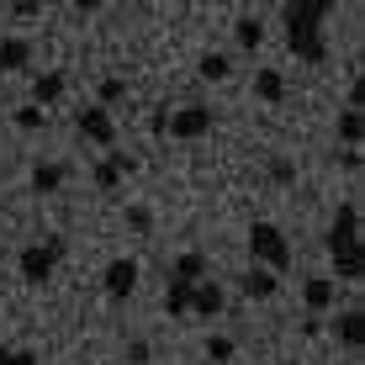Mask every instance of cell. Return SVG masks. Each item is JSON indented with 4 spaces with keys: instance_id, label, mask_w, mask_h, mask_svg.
Here are the masks:
<instances>
[{
    "instance_id": "1",
    "label": "cell",
    "mask_w": 365,
    "mask_h": 365,
    "mask_svg": "<svg viewBox=\"0 0 365 365\" xmlns=\"http://www.w3.org/2000/svg\"><path fill=\"white\" fill-rule=\"evenodd\" d=\"M329 0H297L286 6V43L302 64H323L329 58V43H323V21H329Z\"/></svg>"
},
{
    "instance_id": "2",
    "label": "cell",
    "mask_w": 365,
    "mask_h": 365,
    "mask_svg": "<svg viewBox=\"0 0 365 365\" xmlns=\"http://www.w3.org/2000/svg\"><path fill=\"white\" fill-rule=\"evenodd\" d=\"M329 255L339 281H360L365 275V249H360V207L355 201H339L334 222H329Z\"/></svg>"
},
{
    "instance_id": "3",
    "label": "cell",
    "mask_w": 365,
    "mask_h": 365,
    "mask_svg": "<svg viewBox=\"0 0 365 365\" xmlns=\"http://www.w3.org/2000/svg\"><path fill=\"white\" fill-rule=\"evenodd\" d=\"M249 255H255V265L270 270V275L292 265V244H286V233L275 228V222H255V228H249Z\"/></svg>"
},
{
    "instance_id": "4",
    "label": "cell",
    "mask_w": 365,
    "mask_h": 365,
    "mask_svg": "<svg viewBox=\"0 0 365 365\" xmlns=\"http://www.w3.org/2000/svg\"><path fill=\"white\" fill-rule=\"evenodd\" d=\"M64 249H69L64 238H48V244L21 249V255H16V275H21L27 286H48V281H53V265L64 259Z\"/></svg>"
},
{
    "instance_id": "5",
    "label": "cell",
    "mask_w": 365,
    "mask_h": 365,
    "mask_svg": "<svg viewBox=\"0 0 365 365\" xmlns=\"http://www.w3.org/2000/svg\"><path fill=\"white\" fill-rule=\"evenodd\" d=\"M165 133L170 138H180V143H196V138H207L212 133V106H180V111H170L165 117Z\"/></svg>"
},
{
    "instance_id": "6",
    "label": "cell",
    "mask_w": 365,
    "mask_h": 365,
    "mask_svg": "<svg viewBox=\"0 0 365 365\" xmlns=\"http://www.w3.org/2000/svg\"><path fill=\"white\" fill-rule=\"evenodd\" d=\"M74 128H80L85 143H101V148L117 143V122H111V111H101V106H85L80 117H74Z\"/></svg>"
},
{
    "instance_id": "7",
    "label": "cell",
    "mask_w": 365,
    "mask_h": 365,
    "mask_svg": "<svg viewBox=\"0 0 365 365\" xmlns=\"http://www.w3.org/2000/svg\"><path fill=\"white\" fill-rule=\"evenodd\" d=\"M101 286H106L111 302H128L138 292V259H111V265L101 270Z\"/></svg>"
},
{
    "instance_id": "8",
    "label": "cell",
    "mask_w": 365,
    "mask_h": 365,
    "mask_svg": "<svg viewBox=\"0 0 365 365\" xmlns=\"http://www.w3.org/2000/svg\"><path fill=\"white\" fill-rule=\"evenodd\" d=\"M133 170H138V159H133V154H106L91 175H96V185H101V191H117V185H122V175H133Z\"/></svg>"
},
{
    "instance_id": "9",
    "label": "cell",
    "mask_w": 365,
    "mask_h": 365,
    "mask_svg": "<svg viewBox=\"0 0 365 365\" xmlns=\"http://www.w3.org/2000/svg\"><path fill=\"white\" fill-rule=\"evenodd\" d=\"M302 302H307L312 318H318V312H329V307H334V281H329V275H307V281H302Z\"/></svg>"
},
{
    "instance_id": "10",
    "label": "cell",
    "mask_w": 365,
    "mask_h": 365,
    "mask_svg": "<svg viewBox=\"0 0 365 365\" xmlns=\"http://www.w3.org/2000/svg\"><path fill=\"white\" fill-rule=\"evenodd\" d=\"M238 292H244V297H255V302H270L275 292H281V281H275V275L270 270H244V275H238Z\"/></svg>"
},
{
    "instance_id": "11",
    "label": "cell",
    "mask_w": 365,
    "mask_h": 365,
    "mask_svg": "<svg viewBox=\"0 0 365 365\" xmlns=\"http://www.w3.org/2000/svg\"><path fill=\"white\" fill-rule=\"evenodd\" d=\"M27 64H32V43L27 37H0V74L27 69Z\"/></svg>"
},
{
    "instance_id": "12",
    "label": "cell",
    "mask_w": 365,
    "mask_h": 365,
    "mask_svg": "<svg viewBox=\"0 0 365 365\" xmlns=\"http://www.w3.org/2000/svg\"><path fill=\"white\" fill-rule=\"evenodd\" d=\"M191 312H196V318L222 312V286H217V281H196V286H191Z\"/></svg>"
},
{
    "instance_id": "13",
    "label": "cell",
    "mask_w": 365,
    "mask_h": 365,
    "mask_svg": "<svg viewBox=\"0 0 365 365\" xmlns=\"http://www.w3.org/2000/svg\"><path fill=\"white\" fill-rule=\"evenodd\" d=\"M64 74H53V69H48V74H32V106H53V101L58 96H64Z\"/></svg>"
},
{
    "instance_id": "14",
    "label": "cell",
    "mask_w": 365,
    "mask_h": 365,
    "mask_svg": "<svg viewBox=\"0 0 365 365\" xmlns=\"http://www.w3.org/2000/svg\"><path fill=\"white\" fill-rule=\"evenodd\" d=\"M170 281H185V286H196V281H207V255H196V249H185L180 259H175V270H170Z\"/></svg>"
},
{
    "instance_id": "15",
    "label": "cell",
    "mask_w": 365,
    "mask_h": 365,
    "mask_svg": "<svg viewBox=\"0 0 365 365\" xmlns=\"http://www.w3.org/2000/svg\"><path fill=\"white\" fill-rule=\"evenodd\" d=\"M339 339H344V349H360L365 344V312L349 307L344 318H339Z\"/></svg>"
},
{
    "instance_id": "16",
    "label": "cell",
    "mask_w": 365,
    "mask_h": 365,
    "mask_svg": "<svg viewBox=\"0 0 365 365\" xmlns=\"http://www.w3.org/2000/svg\"><path fill=\"white\" fill-rule=\"evenodd\" d=\"M255 96L275 106V101H286V80H281L275 69H259V74H255Z\"/></svg>"
},
{
    "instance_id": "17",
    "label": "cell",
    "mask_w": 365,
    "mask_h": 365,
    "mask_svg": "<svg viewBox=\"0 0 365 365\" xmlns=\"http://www.w3.org/2000/svg\"><path fill=\"white\" fill-rule=\"evenodd\" d=\"M58 185H64V165H37V170H32V191H37V196L58 191Z\"/></svg>"
},
{
    "instance_id": "18",
    "label": "cell",
    "mask_w": 365,
    "mask_h": 365,
    "mask_svg": "<svg viewBox=\"0 0 365 365\" xmlns=\"http://www.w3.org/2000/svg\"><path fill=\"white\" fill-rule=\"evenodd\" d=\"M165 312H170V318H185V312H191V286H185V281H170V292H165Z\"/></svg>"
},
{
    "instance_id": "19",
    "label": "cell",
    "mask_w": 365,
    "mask_h": 365,
    "mask_svg": "<svg viewBox=\"0 0 365 365\" xmlns=\"http://www.w3.org/2000/svg\"><path fill=\"white\" fill-rule=\"evenodd\" d=\"M196 74H201V80H228V74H233V64H228V58H222V53H201Z\"/></svg>"
},
{
    "instance_id": "20",
    "label": "cell",
    "mask_w": 365,
    "mask_h": 365,
    "mask_svg": "<svg viewBox=\"0 0 365 365\" xmlns=\"http://www.w3.org/2000/svg\"><path fill=\"white\" fill-rule=\"evenodd\" d=\"M360 133H365L360 111H339V138H344V148H360Z\"/></svg>"
},
{
    "instance_id": "21",
    "label": "cell",
    "mask_w": 365,
    "mask_h": 365,
    "mask_svg": "<svg viewBox=\"0 0 365 365\" xmlns=\"http://www.w3.org/2000/svg\"><path fill=\"white\" fill-rule=\"evenodd\" d=\"M238 43L259 48V43H265V21H259V16H238Z\"/></svg>"
},
{
    "instance_id": "22",
    "label": "cell",
    "mask_w": 365,
    "mask_h": 365,
    "mask_svg": "<svg viewBox=\"0 0 365 365\" xmlns=\"http://www.w3.org/2000/svg\"><path fill=\"white\" fill-rule=\"evenodd\" d=\"M16 128H21V133L48 128V111H43V106H16Z\"/></svg>"
},
{
    "instance_id": "23",
    "label": "cell",
    "mask_w": 365,
    "mask_h": 365,
    "mask_svg": "<svg viewBox=\"0 0 365 365\" xmlns=\"http://www.w3.org/2000/svg\"><path fill=\"white\" fill-rule=\"evenodd\" d=\"M122 96H128V80H117V74H106V80H101V111H106V106H117Z\"/></svg>"
},
{
    "instance_id": "24",
    "label": "cell",
    "mask_w": 365,
    "mask_h": 365,
    "mask_svg": "<svg viewBox=\"0 0 365 365\" xmlns=\"http://www.w3.org/2000/svg\"><path fill=\"white\" fill-rule=\"evenodd\" d=\"M233 349H238L233 339H222V334H217V339L207 344V360H212V365H228V360H233Z\"/></svg>"
},
{
    "instance_id": "25",
    "label": "cell",
    "mask_w": 365,
    "mask_h": 365,
    "mask_svg": "<svg viewBox=\"0 0 365 365\" xmlns=\"http://www.w3.org/2000/svg\"><path fill=\"white\" fill-rule=\"evenodd\" d=\"M0 365H37V349H11V344H0Z\"/></svg>"
},
{
    "instance_id": "26",
    "label": "cell",
    "mask_w": 365,
    "mask_h": 365,
    "mask_svg": "<svg viewBox=\"0 0 365 365\" xmlns=\"http://www.w3.org/2000/svg\"><path fill=\"white\" fill-rule=\"evenodd\" d=\"M270 180H275V185H292V180H297V165H292V159H275V165H270Z\"/></svg>"
},
{
    "instance_id": "27",
    "label": "cell",
    "mask_w": 365,
    "mask_h": 365,
    "mask_svg": "<svg viewBox=\"0 0 365 365\" xmlns=\"http://www.w3.org/2000/svg\"><path fill=\"white\" fill-rule=\"evenodd\" d=\"M128 222H133L138 233H148V228H154V217H148V207H128Z\"/></svg>"
},
{
    "instance_id": "28",
    "label": "cell",
    "mask_w": 365,
    "mask_h": 365,
    "mask_svg": "<svg viewBox=\"0 0 365 365\" xmlns=\"http://www.w3.org/2000/svg\"><path fill=\"white\" fill-rule=\"evenodd\" d=\"M128 360H133V365L148 360V344H143V339H133V344H128Z\"/></svg>"
},
{
    "instance_id": "29",
    "label": "cell",
    "mask_w": 365,
    "mask_h": 365,
    "mask_svg": "<svg viewBox=\"0 0 365 365\" xmlns=\"http://www.w3.org/2000/svg\"><path fill=\"white\" fill-rule=\"evenodd\" d=\"M0 80H6V74H0Z\"/></svg>"
}]
</instances>
